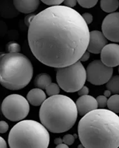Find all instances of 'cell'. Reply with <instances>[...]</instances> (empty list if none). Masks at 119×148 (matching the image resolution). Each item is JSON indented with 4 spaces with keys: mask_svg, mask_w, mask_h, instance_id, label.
I'll list each match as a JSON object with an SVG mask.
<instances>
[{
    "mask_svg": "<svg viewBox=\"0 0 119 148\" xmlns=\"http://www.w3.org/2000/svg\"><path fill=\"white\" fill-rule=\"evenodd\" d=\"M27 99L28 102L34 106H39L47 99V95L40 88H34L28 93Z\"/></svg>",
    "mask_w": 119,
    "mask_h": 148,
    "instance_id": "5bb4252c",
    "label": "cell"
},
{
    "mask_svg": "<svg viewBox=\"0 0 119 148\" xmlns=\"http://www.w3.org/2000/svg\"><path fill=\"white\" fill-rule=\"evenodd\" d=\"M90 52H88V51H86V52L83 53V55L82 56V57L80 58L79 60H80V61H81V62L87 61L90 59Z\"/></svg>",
    "mask_w": 119,
    "mask_h": 148,
    "instance_id": "f546056e",
    "label": "cell"
},
{
    "mask_svg": "<svg viewBox=\"0 0 119 148\" xmlns=\"http://www.w3.org/2000/svg\"><path fill=\"white\" fill-rule=\"evenodd\" d=\"M107 106L109 110L115 113H119V95L115 94L107 99Z\"/></svg>",
    "mask_w": 119,
    "mask_h": 148,
    "instance_id": "e0dca14e",
    "label": "cell"
},
{
    "mask_svg": "<svg viewBox=\"0 0 119 148\" xmlns=\"http://www.w3.org/2000/svg\"><path fill=\"white\" fill-rule=\"evenodd\" d=\"M98 0H77L78 3L81 7L84 8H90L97 5Z\"/></svg>",
    "mask_w": 119,
    "mask_h": 148,
    "instance_id": "44dd1931",
    "label": "cell"
},
{
    "mask_svg": "<svg viewBox=\"0 0 119 148\" xmlns=\"http://www.w3.org/2000/svg\"><path fill=\"white\" fill-rule=\"evenodd\" d=\"M102 31L107 39L119 42V12H112L106 16L102 23Z\"/></svg>",
    "mask_w": 119,
    "mask_h": 148,
    "instance_id": "9c48e42d",
    "label": "cell"
},
{
    "mask_svg": "<svg viewBox=\"0 0 119 148\" xmlns=\"http://www.w3.org/2000/svg\"><path fill=\"white\" fill-rule=\"evenodd\" d=\"M7 147L6 141L3 137H0V147L1 148H6Z\"/></svg>",
    "mask_w": 119,
    "mask_h": 148,
    "instance_id": "4dcf8cb0",
    "label": "cell"
},
{
    "mask_svg": "<svg viewBox=\"0 0 119 148\" xmlns=\"http://www.w3.org/2000/svg\"><path fill=\"white\" fill-rule=\"evenodd\" d=\"M35 16H36L35 14H29L28 15H27L25 18V25H26L27 26L29 27L30 23H31V22H32V19H34V18Z\"/></svg>",
    "mask_w": 119,
    "mask_h": 148,
    "instance_id": "83f0119b",
    "label": "cell"
},
{
    "mask_svg": "<svg viewBox=\"0 0 119 148\" xmlns=\"http://www.w3.org/2000/svg\"><path fill=\"white\" fill-rule=\"evenodd\" d=\"M107 42V38L103 32L98 30L92 31L90 33V41L87 51L95 54L101 53Z\"/></svg>",
    "mask_w": 119,
    "mask_h": 148,
    "instance_id": "8fae6325",
    "label": "cell"
},
{
    "mask_svg": "<svg viewBox=\"0 0 119 148\" xmlns=\"http://www.w3.org/2000/svg\"><path fill=\"white\" fill-rule=\"evenodd\" d=\"M90 33L77 11L57 5L36 15L28 27V41L39 62L59 68L79 61L88 47Z\"/></svg>",
    "mask_w": 119,
    "mask_h": 148,
    "instance_id": "6da1fadb",
    "label": "cell"
},
{
    "mask_svg": "<svg viewBox=\"0 0 119 148\" xmlns=\"http://www.w3.org/2000/svg\"><path fill=\"white\" fill-rule=\"evenodd\" d=\"M101 60L109 67L119 66V45L107 44L101 52Z\"/></svg>",
    "mask_w": 119,
    "mask_h": 148,
    "instance_id": "30bf717a",
    "label": "cell"
},
{
    "mask_svg": "<svg viewBox=\"0 0 119 148\" xmlns=\"http://www.w3.org/2000/svg\"><path fill=\"white\" fill-rule=\"evenodd\" d=\"M77 0H64L63 3L64 4V6L70 8H73L77 4Z\"/></svg>",
    "mask_w": 119,
    "mask_h": 148,
    "instance_id": "4316f807",
    "label": "cell"
},
{
    "mask_svg": "<svg viewBox=\"0 0 119 148\" xmlns=\"http://www.w3.org/2000/svg\"><path fill=\"white\" fill-rule=\"evenodd\" d=\"M111 91H109V90H107L105 91V92H104V95L106 97H110V95H111Z\"/></svg>",
    "mask_w": 119,
    "mask_h": 148,
    "instance_id": "836d02e7",
    "label": "cell"
},
{
    "mask_svg": "<svg viewBox=\"0 0 119 148\" xmlns=\"http://www.w3.org/2000/svg\"><path fill=\"white\" fill-rule=\"evenodd\" d=\"M34 75L32 62L20 53L1 54L0 82L10 90L23 89L30 83Z\"/></svg>",
    "mask_w": 119,
    "mask_h": 148,
    "instance_id": "277c9868",
    "label": "cell"
},
{
    "mask_svg": "<svg viewBox=\"0 0 119 148\" xmlns=\"http://www.w3.org/2000/svg\"><path fill=\"white\" fill-rule=\"evenodd\" d=\"M118 73H119V66H118Z\"/></svg>",
    "mask_w": 119,
    "mask_h": 148,
    "instance_id": "d590c367",
    "label": "cell"
},
{
    "mask_svg": "<svg viewBox=\"0 0 119 148\" xmlns=\"http://www.w3.org/2000/svg\"><path fill=\"white\" fill-rule=\"evenodd\" d=\"M118 7L119 0H101V7L105 12H114Z\"/></svg>",
    "mask_w": 119,
    "mask_h": 148,
    "instance_id": "2e32d148",
    "label": "cell"
},
{
    "mask_svg": "<svg viewBox=\"0 0 119 148\" xmlns=\"http://www.w3.org/2000/svg\"><path fill=\"white\" fill-rule=\"evenodd\" d=\"M8 145L12 148H47L50 143V135L43 124L32 121H21L10 131Z\"/></svg>",
    "mask_w": 119,
    "mask_h": 148,
    "instance_id": "5b68a950",
    "label": "cell"
},
{
    "mask_svg": "<svg viewBox=\"0 0 119 148\" xmlns=\"http://www.w3.org/2000/svg\"><path fill=\"white\" fill-rule=\"evenodd\" d=\"M56 147L57 148H68V146L67 144H64V142H63V143L57 145Z\"/></svg>",
    "mask_w": 119,
    "mask_h": 148,
    "instance_id": "1f68e13d",
    "label": "cell"
},
{
    "mask_svg": "<svg viewBox=\"0 0 119 148\" xmlns=\"http://www.w3.org/2000/svg\"><path fill=\"white\" fill-rule=\"evenodd\" d=\"M78 113L83 116L88 113L98 108V104L96 99L91 95H86L81 96L75 102Z\"/></svg>",
    "mask_w": 119,
    "mask_h": 148,
    "instance_id": "7c38bea8",
    "label": "cell"
},
{
    "mask_svg": "<svg viewBox=\"0 0 119 148\" xmlns=\"http://www.w3.org/2000/svg\"><path fill=\"white\" fill-rule=\"evenodd\" d=\"M63 139L61 138H57L54 140V144H56V145L61 144V143H63Z\"/></svg>",
    "mask_w": 119,
    "mask_h": 148,
    "instance_id": "d6a6232c",
    "label": "cell"
},
{
    "mask_svg": "<svg viewBox=\"0 0 119 148\" xmlns=\"http://www.w3.org/2000/svg\"><path fill=\"white\" fill-rule=\"evenodd\" d=\"M45 90H46L47 95L50 97L58 95L60 93V87H59L58 84L52 83V82H51L49 85H48Z\"/></svg>",
    "mask_w": 119,
    "mask_h": 148,
    "instance_id": "d6986e66",
    "label": "cell"
},
{
    "mask_svg": "<svg viewBox=\"0 0 119 148\" xmlns=\"http://www.w3.org/2000/svg\"><path fill=\"white\" fill-rule=\"evenodd\" d=\"M96 100H97L98 106L99 108H104L107 106V97H105L104 95H99L97 98H96Z\"/></svg>",
    "mask_w": 119,
    "mask_h": 148,
    "instance_id": "7402d4cb",
    "label": "cell"
},
{
    "mask_svg": "<svg viewBox=\"0 0 119 148\" xmlns=\"http://www.w3.org/2000/svg\"><path fill=\"white\" fill-rule=\"evenodd\" d=\"M113 72V68L106 66L101 60H94L86 68L87 81L95 86H101L109 81Z\"/></svg>",
    "mask_w": 119,
    "mask_h": 148,
    "instance_id": "ba28073f",
    "label": "cell"
},
{
    "mask_svg": "<svg viewBox=\"0 0 119 148\" xmlns=\"http://www.w3.org/2000/svg\"><path fill=\"white\" fill-rule=\"evenodd\" d=\"M78 135L84 147L117 148L119 116L109 110H93L79 121Z\"/></svg>",
    "mask_w": 119,
    "mask_h": 148,
    "instance_id": "7a4b0ae2",
    "label": "cell"
},
{
    "mask_svg": "<svg viewBox=\"0 0 119 148\" xmlns=\"http://www.w3.org/2000/svg\"><path fill=\"white\" fill-rule=\"evenodd\" d=\"M52 82V78L47 73L38 74L34 79V86L42 90L46 89L47 86Z\"/></svg>",
    "mask_w": 119,
    "mask_h": 148,
    "instance_id": "9a60e30c",
    "label": "cell"
},
{
    "mask_svg": "<svg viewBox=\"0 0 119 148\" xmlns=\"http://www.w3.org/2000/svg\"><path fill=\"white\" fill-rule=\"evenodd\" d=\"M78 111L72 99L63 95H55L47 98L39 110L41 123L53 133L66 132L77 121Z\"/></svg>",
    "mask_w": 119,
    "mask_h": 148,
    "instance_id": "3957f363",
    "label": "cell"
},
{
    "mask_svg": "<svg viewBox=\"0 0 119 148\" xmlns=\"http://www.w3.org/2000/svg\"><path fill=\"white\" fill-rule=\"evenodd\" d=\"M78 95L80 96H83V95H88L89 93V89L86 86H83L82 87L80 90L78 91Z\"/></svg>",
    "mask_w": 119,
    "mask_h": 148,
    "instance_id": "f1b7e54d",
    "label": "cell"
},
{
    "mask_svg": "<svg viewBox=\"0 0 119 148\" xmlns=\"http://www.w3.org/2000/svg\"><path fill=\"white\" fill-rule=\"evenodd\" d=\"M86 80V70L79 61L69 66L59 68L57 70V84L62 90L68 93L78 92Z\"/></svg>",
    "mask_w": 119,
    "mask_h": 148,
    "instance_id": "8992f818",
    "label": "cell"
},
{
    "mask_svg": "<svg viewBox=\"0 0 119 148\" xmlns=\"http://www.w3.org/2000/svg\"><path fill=\"white\" fill-rule=\"evenodd\" d=\"M82 16H83L85 22L88 25L92 23L93 21V16L91 14L86 12V13H84L83 15H82Z\"/></svg>",
    "mask_w": 119,
    "mask_h": 148,
    "instance_id": "d4e9b609",
    "label": "cell"
},
{
    "mask_svg": "<svg viewBox=\"0 0 119 148\" xmlns=\"http://www.w3.org/2000/svg\"><path fill=\"white\" fill-rule=\"evenodd\" d=\"M6 50L8 53H19L21 51V46L18 42L12 41L8 42L7 44Z\"/></svg>",
    "mask_w": 119,
    "mask_h": 148,
    "instance_id": "ffe728a7",
    "label": "cell"
},
{
    "mask_svg": "<svg viewBox=\"0 0 119 148\" xmlns=\"http://www.w3.org/2000/svg\"><path fill=\"white\" fill-rule=\"evenodd\" d=\"M75 137L72 135H66L63 136V140L64 144H67L68 146H71L75 142Z\"/></svg>",
    "mask_w": 119,
    "mask_h": 148,
    "instance_id": "603a6c76",
    "label": "cell"
},
{
    "mask_svg": "<svg viewBox=\"0 0 119 148\" xmlns=\"http://www.w3.org/2000/svg\"><path fill=\"white\" fill-rule=\"evenodd\" d=\"M43 3L50 6H57L61 5L64 0H40Z\"/></svg>",
    "mask_w": 119,
    "mask_h": 148,
    "instance_id": "cb8c5ba5",
    "label": "cell"
},
{
    "mask_svg": "<svg viewBox=\"0 0 119 148\" xmlns=\"http://www.w3.org/2000/svg\"><path fill=\"white\" fill-rule=\"evenodd\" d=\"M8 124L6 122L4 121H1L0 122V132L1 133H6L8 130Z\"/></svg>",
    "mask_w": 119,
    "mask_h": 148,
    "instance_id": "484cf974",
    "label": "cell"
},
{
    "mask_svg": "<svg viewBox=\"0 0 119 148\" xmlns=\"http://www.w3.org/2000/svg\"><path fill=\"white\" fill-rule=\"evenodd\" d=\"M27 99L18 94L6 97L1 104V112L8 120L12 122L21 121L28 116L30 111Z\"/></svg>",
    "mask_w": 119,
    "mask_h": 148,
    "instance_id": "52a82bcc",
    "label": "cell"
},
{
    "mask_svg": "<svg viewBox=\"0 0 119 148\" xmlns=\"http://www.w3.org/2000/svg\"><path fill=\"white\" fill-rule=\"evenodd\" d=\"M106 88L111 91V93L119 94V75L111 77L106 83Z\"/></svg>",
    "mask_w": 119,
    "mask_h": 148,
    "instance_id": "ac0fdd59",
    "label": "cell"
},
{
    "mask_svg": "<svg viewBox=\"0 0 119 148\" xmlns=\"http://www.w3.org/2000/svg\"><path fill=\"white\" fill-rule=\"evenodd\" d=\"M16 10L23 14H30L38 9L40 0H13Z\"/></svg>",
    "mask_w": 119,
    "mask_h": 148,
    "instance_id": "4fadbf2b",
    "label": "cell"
},
{
    "mask_svg": "<svg viewBox=\"0 0 119 148\" xmlns=\"http://www.w3.org/2000/svg\"><path fill=\"white\" fill-rule=\"evenodd\" d=\"M73 136H74V137H75V138H77V136L76 135H74Z\"/></svg>",
    "mask_w": 119,
    "mask_h": 148,
    "instance_id": "e575fe53",
    "label": "cell"
}]
</instances>
